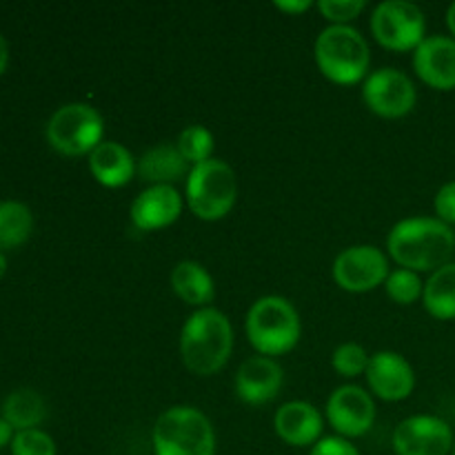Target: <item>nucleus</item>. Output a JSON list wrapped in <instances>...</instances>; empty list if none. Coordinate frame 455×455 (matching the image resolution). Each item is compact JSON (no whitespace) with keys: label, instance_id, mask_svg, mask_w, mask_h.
I'll list each match as a JSON object with an SVG mask.
<instances>
[{"label":"nucleus","instance_id":"5","mask_svg":"<svg viewBox=\"0 0 455 455\" xmlns=\"http://www.w3.org/2000/svg\"><path fill=\"white\" fill-rule=\"evenodd\" d=\"M151 444L156 455H216V431L200 409L178 404L160 413Z\"/></svg>","mask_w":455,"mask_h":455},{"label":"nucleus","instance_id":"12","mask_svg":"<svg viewBox=\"0 0 455 455\" xmlns=\"http://www.w3.org/2000/svg\"><path fill=\"white\" fill-rule=\"evenodd\" d=\"M395 455H449L453 451V431L438 416H411L394 431Z\"/></svg>","mask_w":455,"mask_h":455},{"label":"nucleus","instance_id":"33","mask_svg":"<svg viewBox=\"0 0 455 455\" xmlns=\"http://www.w3.org/2000/svg\"><path fill=\"white\" fill-rule=\"evenodd\" d=\"M7 65H9V44L7 40H4V36L0 34V76L4 74Z\"/></svg>","mask_w":455,"mask_h":455},{"label":"nucleus","instance_id":"13","mask_svg":"<svg viewBox=\"0 0 455 455\" xmlns=\"http://www.w3.org/2000/svg\"><path fill=\"white\" fill-rule=\"evenodd\" d=\"M367 385L373 395L385 403H400L407 400L416 389V373L407 363V358L395 351H378L369 360Z\"/></svg>","mask_w":455,"mask_h":455},{"label":"nucleus","instance_id":"25","mask_svg":"<svg viewBox=\"0 0 455 455\" xmlns=\"http://www.w3.org/2000/svg\"><path fill=\"white\" fill-rule=\"evenodd\" d=\"M385 291L395 305H413L425 293V283H422L420 274L409 269H394L385 283Z\"/></svg>","mask_w":455,"mask_h":455},{"label":"nucleus","instance_id":"27","mask_svg":"<svg viewBox=\"0 0 455 455\" xmlns=\"http://www.w3.org/2000/svg\"><path fill=\"white\" fill-rule=\"evenodd\" d=\"M9 449L12 455H56V443L43 429L16 431Z\"/></svg>","mask_w":455,"mask_h":455},{"label":"nucleus","instance_id":"4","mask_svg":"<svg viewBox=\"0 0 455 455\" xmlns=\"http://www.w3.org/2000/svg\"><path fill=\"white\" fill-rule=\"evenodd\" d=\"M314 58L324 78L342 87L367 78L371 65L367 38L351 25H329L323 29L315 40Z\"/></svg>","mask_w":455,"mask_h":455},{"label":"nucleus","instance_id":"26","mask_svg":"<svg viewBox=\"0 0 455 455\" xmlns=\"http://www.w3.org/2000/svg\"><path fill=\"white\" fill-rule=\"evenodd\" d=\"M369 360L371 355L367 354L363 345L358 342H345L331 354V367L336 369L338 376L342 378H358L367 373Z\"/></svg>","mask_w":455,"mask_h":455},{"label":"nucleus","instance_id":"20","mask_svg":"<svg viewBox=\"0 0 455 455\" xmlns=\"http://www.w3.org/2000/svg\"><path fill=\"white\" fill-rule=\"evenodd\" d=\"M172 289L185 305L204 309L216 298L212 274L196 260H182L172 271Z\"/></svg>","mask_w":455,"mask_h":455},{"label":"nucleus","instance_id":"35","mask_svg":"<svg viewBox=\"0 0 455 455\" xmlns=\"http://www.w3.org/2000/svg\"><path fill=\"white\" fill-rule=\"evenodd\" d=\"M4 271H7V258H4V253L0 251V278L4 275Z\"/></svg>","mask_w":455,"mask_h":455},{"label":"nucleus","instance_id":"21","mask_svg":"<svg viewBox=\"0 0 455 455\" xmlns=\"http://www.w3.org/2000/svg\"><path fill=\"white\" fill-rule=\"evenodd\" d=\"M0 418L13 427V431L38 429L47 418V404L34 389H16L3 400Z\"/></svg>","mask_w":455,"mask_h":455},{"label":"nucleus","instance_id":"9","mask_svg":"<svg viewBox=\"0 0 455 455\" xmlns=\"http://www.w3.org/2000/svg\"><path fill=\"white\" fill-rule=\"evenodd\" d=\"M333 280L349 293H367L389 278V258L373 244H354L342 249L333 260Z\"/></svg>","mask_w":455,"mask_h":455},{"label":"nucleus","instance_id":"22","mask_svg":"<svg viewBox=\"0 0 455 455\" xmlns=\"http://www.w3.org/2000/svg\"><path fill=\"white\" fill-rule=\"evenodd\" d=\"M425 309L438 320H455V262L440 267L425 283Z\"/></svg>","mask_w":455,"mask_h":455},{"label":"nucleus","instance_id":"11","mask_svg":"<svg viewBox=\"0 0 455 455\" xmlns=\"http://www.w3.org/2000/svg\"><path fill=\"white\" fill-rule=\"evenodd\" d=\"M327 420L340 438H363L376 422V403L363 387L345 385L327 400Z\"/></svg>","mask_w":455,"mask_h":455},{"label":"nucleus","instance_id":"28","mask_svg":"<svg viewBox=\"0 0 455 455\" xmlns=\"http://www.w3.org/2000/svg\"><path fill=\"white\" fill-rule=\"evenodd\" d=\"M315 7L331 25H349L364 12L367 3L364 0H320Z\"/></svg>","mask_w":455,"mask_h":455},{"label":"nucleus","instance_id":"7","mask_svg":"<svg viewBox=\"0 0 455 455\" xmlns=\"http://www.w3.org/2000/svg\"><path fill=\"white\" fill-rule=\"evenodd\" d=\"M44 136L58 154L69 158L89 156L105 142V120L87 102H67L52 114Z\"/></svg>","mask_w":455,"mask_h":455},{"label":"nucleus","instance_id":"14","mask_svg":"<svg viewBox=\"0 0 455 455\" xmlns=\"http://www.w3.org/2000/svg\"><path fill=\"white\" fill-rule=\"evenodd\" d=\"M284 373L274 358L251 355L235 371V395L249 407L267 404L280 394Z\"/></svg>","mask_w":455,"mask_h":455},{"label":"nucleus","instance_id":"30","mask_svg":"<svg viewBox=\"0 0 455 455\" xmlns=\"http://www.w3.org/2000/svg\"><path fill=\"white\" fill-rule=\"evenodd\" d=\"M309 455H360V451L347 438L331 435V438H320L311 447Z\"/></svg>","mask_w":455,"mask_h":455},{"label":"nucleus","instance_id":"34","mask_svg":"<svg viewBox=\"0 0 455 455\" xmlns=\"http://www.w3.org/2000/svg\"><path fill=\"white\" fill-rule=\"evenodd\" d=\"M447 27H449V31H451V36L455 40V3L447 9Z\"/></svg>","mask_w":455,"mask_h":455},{"label":"nucleus","instance_id":"1","mask_svg":"<svg viewBox=\"0 0 455 455\" xmlns=\"http://www.w3.org/2000/svg\"><path fill=\"white\" fill-rule=\"evenodd\" d=\"M455 249L451 227L438 218H404L387 235V251L400 269L438 271Z\"/></svg>","mask_w":455,"mask_h":455},{"label":"nucleus","instance_id":"19","mask_svg":"<svg viewBox=\"0 0 455 455\" xmlns=\"http://www.w3.org/2000/svg\"><path fill=\"white\" fill-rule=\"evenodd\" d=\"M191 172V164L182 158L176 145H158L138 160V176L142 182H149V187H176L185 180Z\"/></svg>","mask_w":455,"mask_h":455},{"label":"nucleus","instance_id":"2","mask_svg":"<svg viewBox=\"0 0 455 455\" xmlns=\"http://www.w3.org/2000/svg\"><path fill=\"white\" fill-rule=\"evenodd\" d=\"M234 351V327L220 309L204 307L187 318L180 331V355L196 376H216Z\"/></svg>","mask_w":455,"mask_h":455},{"label":"nucleus","instance_id":"36","mask_svg":"<svg viewBox=\"0 0 455 455\" xmlns=\"http://www.w3.org/2000/svg\"><path fill=\"white\" fill-rule=\"evenodd\" d=\"M451 453H453V455H455V444H453V451H451Z\"/></svg>","mask_w":455,"mask_h":455},{"label":"nucleus","instance_id":"24","mask_svg":"<svg viewBox=\"0 0 455 455\" xmlns=\"http://www.w3.org/2000/svg\"><path fill=\"white\" fill-rule=\"evenodd\" d=\"M176 147L182 154V158H185L191 167H196V164H203L207 163V160H212L216 140H213V133L209 132L204 124H189V127L182 129V133L178 136Z\"/></svg>","mask_w":455,"mask_h":455},{"label":"nucleus","instance_id":"17","mask_svg":"<svg viewBox=\"0 0 455 455\" xmlns=\"http://www.w3.org/2000/svg\"><path fill=\"white\" fill-rule=\"evenodd\" d=\"M274 429L289 447H314L323 435L324 420L311 403L291 400L275 411Z\"/></svg>","mask_w":455,"mask_h":455},{"label":"nucleus","instance_id":"8","mask_svg":"<svg viewBox=\"0 0 455 455\" xmlns=\"http://www.w3.org/2000/svg\"><path fill=\"white\" fill-rule=\"evenodd\" d=\"M371 34L389 52H416L427 38V18L418 4L407 0H385L371 13Z\"/></svg>","mask_w":455,"mask_h":455},{"label":"nucleus","instance_id":"10","mask_svg":"<svg viewBox=\"0 0 455 455\" xmlns=\"http://www.w3.org/2000/svg\"><path fill=\"white\" fill-rule=\"evenodd\" d=\"M363 100L367 109L380 118L395 120L411 114L418 102V92L413 80L404 71L382 67L364 78Z\"/></svg>","mask_w":455,"mask_h":455},{"label":"nucleus","instance_id":"18","mask_svg":"<svg viewBox=\"0 0 455 455\" xmlns=\"http://www.w3.org/2000/svg\"><path fill=\"white\" fill-rule=\"evenodd\" d=\"M89 172L98 185L120 189L138 176V160L120 142L105 140L89 154Z\"/></svg>","mask_w":455,"mask_h":455},{"label":"nucleus","instance_id":"23","mask_svg":"<svg viewBox=\"0 0 455 455\" xmlns=\"http://www.w3.org/2000/svg\"><path fill=\"white\" fill-rule=\"evenodd\" d=\"M31 231H34L31 209L18 200H3L0 203V251L25 244Z\"/></svg>","mask_w":455,"mask_h":455},{"label":"nucleus","instance_id":"6","mask_svg":"<svg viewBox=\"0 0 455 455\" xmlns=\"http://www.w3.org/2000/svg\"><path fill=\"white\" fill-rule=\"evenodd\" d=\"M185 200L187 207L200 220H222L225 216H229L235 200H238L235 172L218 158L196 164L187 176Z\"/></svg>","mask_w":455,"mask_h":455},{"label":"nucleus","instance_id":"31","mask_svg":"<svg viewBox=\"0 0 455 455\" xmlns=\"http://www.w3.org/2000/svg\"><path fill=\"white\" fill-rule=\"evenodd\" d=\"M314 7L311 0H296V3H287V0H275V9L283 13H305Z\"/></svg>","mask_w":455,"mask_h":455},{"label":"nucleus","instance_id":"29","mask_svg":"<svg viewBox=\"0 0 455 455\" xmlns=\"http://www.w3.org/2000/svg\"><path fill=\"white\" fill-rule=\"evenodd\" d=\"M434 209L438 213V220L449 227L455 225V180L440 187L434 200Z\"/></svg>","mask_w":455,"mask_h":455},{"label":"nucleus","instance_id":"15","mask_svg":"<svg viewBox=\"0 0 455 455\" xmlns=\"http://www.w3.org/2000/svg\"><path fill=\"white\" fill-rule=\"evenodd\" d=\"M413 69L431 89H455V40L449 36H427L413 52Z\"/></svg>","mask_w":455,"mask_h":455},{"label":"nucleus","instance_id":"3","mask_svg":"<svg viewBox=\"0 0 455 455\" xmlns=\"http://www.w3.org/2000/svg\"><path fill=\"white\" fill-rule=\"evenodd\" d=\"M244 331L258 355L275 358L296 349L302 336V323L287 298L262 296L249 307Z\"/></svg>","mask_w":455,"mask_h":455},{"label":"nucleus","instance_id":"16","mask_svg":"<svg viewBox=\"0 0 455 455\" xmlns=\"http://www.w3.org/2000/svg\"><path fill=\"white\" fill-rule=\"evenodd\" d=\"M185 200L176 187H147L132 203V222L138 231H160L180 218Z\"/></svg>","mask_w":455,"mask_h":455},{"label":"nucleus","instance_id":"32","mask_svg":"<svg viewBox=\"0 0 455 455\" xmlns=\"http://www.w3.org/2000/svg\"><path fill=\"white\" fill-rule=\"evenodd\" d=\"M13 435H16V431H13V427L9 425L7 420H3V418H0V449L12 447Z\"/></svg>","mask_w":455,"mask_h":455}]
</instances>
